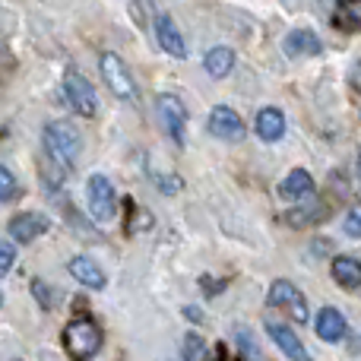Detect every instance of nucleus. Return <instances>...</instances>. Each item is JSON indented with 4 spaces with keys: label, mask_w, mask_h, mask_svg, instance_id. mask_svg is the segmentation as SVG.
<instances>
[{
    "label": "nucleus",
    "mask_w": 361,
    "mask_h": 361,
    "mask_svg": "<svg viewBox=\"0 0 361 361\" xmlns=\"http://www.w3.org/2000/svg\"><path fill=\"white\" fill-rule=\"evenodd\" d=\"M80 149H82V140L73 124H67V121H51V124L44 127V156H48L51 169H57L61 175H67V171L73 169V162L80 159Z\"/></svg>",
    "instance_id": "f257e3e1"
},
{
    "label": "nucleus",
    "mask_w": 361,
    "mask_h": 361,
    "mask_svg": "<svg viewBox=\"0 0 361 361\" xmlns=\"http://www.w3.org/2000/svg\"><path fill=\"white\" fill-rule=\"evenodd\" d=\"M156 35H159V44L162 51H169L171 57H187V42L180 35V29L175 25V19L169 13H159L156 16Z\"/></svg>",
    "instance_id": "9b49d317"
},
{
    "label": "nucleus",
    "mask_w": 361,
    "mask_h": 361,
    "mask_svg": "<svg viewBox=\"0 0 361 361\" xmlns=\"http://www.w3.org/2000/svg\"><path fill=\"white\" fill-rule=\"evenodd\" d=\"M333 279L343 288H361V260L355 257H336L333 260Z\"/></svg>",
    "instance_id": "f3484780"
},
{
    "label": "nucleus",
    "mask_w": 361,
    "mask_h": 361,
    "mask_svg": "<svg viewBox=\"0 0 361 361\" xmlns=\"http://www.w3.org/2000/svg\"><path fill=\"white\" fill-rule=\"evenodd\" d=\"M13 361H19V358H13Z\"/></svg>",
    "instance_id": "2f4dec72"
},
{
    "label": "nucleus",
    "mask_w": 361,
    "mask_h": 361,
    "mask_svg": "<svg viewBox=\"0 0 361 361\" xmlns=\"http://www.w3.org/2000/svg\"><path fill=\"white\" fill-rule=\"evenodd\" d=\"M349 86L355 89V92H361V61L352 67V73H349Z\"/></svg>",
    "instance_id": "bb28decb"
},
{
    "label": "nucleus",
    "mask_w": 361,
    "mask_h": 361,
    "mask_svg": "<svg viewBox=\"0 0 361 361\" xmlns=\"http://www.w3.org/2000/svg\"><path fill=\"white\" fill-rule=\"evenodd\" d=\"M279 193L286 200H298V203H305V200H311V193H314V178L307 175L305 169H295L292 175L279 184Z\"/></svg>",
    "instance_id": "dca6fc26"
},
{
    "label": "nucleus",
    "mask_w": 361,
    "mask_h": 361,
    "mask_svg": "<svg viewBox=\"0 0 361 361\" xmlns=\"http://www.w3.org/2000/svg\"><path fill=\"white\" fill-rule=\"evenodd\" d=\"M203 67L212 80H222V76H228L231 67H235V54H231V48H212L209 54H206Z\"/></svg>",
    "instance_id": "a211bd4d"
},
{
    "label": "nucleus",
    "mask_w": 361,
    "mask_h": 361,
    "mask_svg": "<svg viewBox=\"0 0 361 361\" xmlns=\"http://www.w3.org/2000/svg\"><path fill=\"white\" fill-rule=\"evenodd\" d=\"M358 175H361V165H358Z\"/></svg>",
    "instance_id": "c756f323"
},
{
    "label": "nucleus",
    "mask_w": 361,
    "mask_h": 361,
    "mask_svg": "<svg viewBox=\"0 0 361 361\" xmlns=\"http://www.w3.org/2000/svg\"><path fill=\"white\" fill-rule=\"evenodd\" d=\"M63 349L73 361H89L99 355L102 349V330L95 320L89 317H73L63 326Z\"/></svg>",
    "instance_id": "f03ea898"
},
{
    "label": "nucleus",
    "mask_w": 361,
    "mask_h": 361,
    "mask_svg": "<svg viewBox=\"0 0 361 361\" xmlns=\"http://www.w3.org/2000/svg\"><path fill=\"white\" fill-rule=\"evenodd\" d=\"M16 197H19L16 178L10 175V169H4V165H0V203H6V200H16Z\"/></svg>",
    "instance_id": "412c9836"
},
{
    "label": "nucleus",
    "mask_w": 361,
    "mask_h": 361,
    "mask_svg": "<svg viewBox=\"0 0 361 361\" xmlns=\"http://www.w3.org/2000/svg\"><path fill=\"white\" fill-rule=\"evenodd\" d=\"M345 235L361 238V206H352L349 216H345Z\"/></svg>",
    "instance_id": "393cba45"
},
{
    "label": "nucleus",
    "mask_w": 361,
    "mask_h": 361,
    "mask_svg": "<svg viewBox=\"0 0 361 361\" xmlns=\"http://www.w3.org/2000/svg\"><path fill=\"white\" fill-rule=\"evenodd\" d=\"M32 292L38 295V301H42L44 307H51V292H48V286H44V282H32Z\"/></svg>",
    "instance_id": "a878e982"
},
{
    "label": "nucleus",
    "mask_w": 361,
    "mask_h": 361,
    "mask_svg": "<svg viewBox=\"0 0 361 361\" xmlns=\"http://www.w3.org/2000/svg\"><path fill=\"white\" fill-rule=\"evenodd\" d=\"M16 263V247L10 241H0V276H6Z\"/></svg>",
    "instance_id": "b1692460"
},
{
    "label": "nucleus",
    "mask_w": 361,
    "mask_h": 361,
    "mask_svg": "<svg viewBox=\"0 0 361 361\" xmlns=\"http://www.w3.org/2000/svg\"><path fill=\"white\" fill-rule=\"evenodd\" d=\"M6 228H10V238L16 244H29V241H35L38 235L48 231V219L38 216V212H19V216L10 219Z\"/></svg>",
    "instance_id": "9d476101"
},
{
    "label": "nucleus",
    "mask_w": 361,
    "mask_h": 361,
    "mask_svg": "<svg viewBox=\"0 0 361 361\" xmlns=\"http://www.w3.org/2000/svg\"><path fill=\"white\" fill-rule=\"evenodd\" d=\"M267 333H269V339H273V343L282 349V355H286L288 361H311V355H307V349H305V343L298 339V333L288 330L286 324H276V320H269Z\"/></svg>",
    "instance_id": "1a4fd4ad"
},
{
    "label": "nucleus",
    "mask_w": 361,
    "mask_h": 361,
    "mask_svg": "<svg viewBox=\"0 0 361 361\" xmlns=\"http://www.w3.org/2000/svg\"><path fill=\"white\" fill-rule=\"evenodd\" d=\"M209 133L225 140V143H238V140L244 137V121L238 118V111H231V108L216 105L209 111Z\"/></svg>",
    "instance_id": "6e6552de"
},
{
    "label": "nucleus",
    "mask_w": 361,
    "mask_h": 361,
    "mask_svg": "<svg viewBox=\"0 0 361 361\" xmlns=\"http://www.w3.org/2000/svg\"><path fill=\"white\" fill-rule=\"evenodd\" d=\"M336 25L343 32L361 29V0H343L336 10Z\"/></svg>",
    "instance_id": "6ab92c4d"
},
{
    "label": "nucleus",
    "mask_w": 361,
    "mask_h": 361,
    "mask_svg": "<svg viewBox=\"0 0 361 361\" xmlns=\"http://www.w3.org/2000/svg\"><path fill=\"white\" fill-rule=\"evenodd\" d=\"M203 288L209 292V298H212V292H219V288H225V282H212L209 276H203Z\"/></svg>",
    "instance_id": "c85d7f7f"
},
{
    "label": "nucleus",
    "mask_w": 361,
    "mask_h": 361,
    "mask_svg": "<svg viewBox=\"0 0 361 361\" xmlns=\"http://www.w3.org/2000/svg\"><path fill=\"white\" fill-rule=\"evenodd\" d=\"M63 95H67L70 108H73L80 118H95V114H99V95H95L92 82H89L80 70L67 67V73H63Z\"/></svg>",
    "instance_id": "7ed1b4c3"
},
{
    "label": "nucleus",
    "mask_w": 361,
    "mask_h": 361,
    "mask_svg": "<svg viewBox=\"0 0 361 361\" xmlns=\"http://www.w3.org/2000/svg\"><path fill=\"white\" fill-rule=\"evenodd\" d=\"M203 352H206V343L197 333H190V336L184 339V361H203Z\"/></svg>",
    "instance_id": "5701e85b"
},
{
    "label": "nucleus",
    "mask_w": 361,
    "mask_h": 361,
    "mask_svg": "<svg viewBox=\"0 0 361 361\" xmlns=\"http://www.w3.org/2000/svg\"><path fill=\"white\" fill-rule=\"evenodd\" d=\"M235 339H238V349H241V355H244V358H247V361H260V349H257L254 336H250L247 330H238V333H235Z\"/></svg>",
    "instance_id": "4be33fe9"
},
{
    "label": "nucleus",
    "mask_w": 361,
    "mask_h": 361,
    "mask_svg": "<svg viewBox=\"0 0 361 361\" xmlns=\"http://www.w3.org/2000/svg\"><path fill=\"white\" fill-rule=\"evenodd\" d=\"M324 212H326V206L311 203V206H301V209L286 212V222H288V225H295V228H305V225H314L317 219H324Z\"/></svg>",
    "instance_id": "aec40b11"
},
{
    "label": "nucleus",
    "mask_w": 361,
    "mask_h": 361,
    "mask_svg": "<svg viewBox=\"0 0 361 361\" xmlns=\"http://www.w3.org/2000/svg\"><path fill=\"white\" fill-rule=\"evenodd\" d=\"M159 118H162V127L178 146H184V127H187V108L178 95H162L159 99Z\"/></svg>",
    "instance_id": "0eeeda50"
},
{
    "label": "nucleus",
    "mask_w": 361,
    "mask_h": 361,
    "mask_svg": "<svg viewBox=\"0 0 361 361\" xmlns=\"http://www.w3.org/2000/svg\"><path fill=\"white\" fill-rule=\"evenodd\" d=\"M314 333H317L324 343H339V339L345 336L343 314H339L336 307H324V311L317 314V320H314Z\"/></svg>",
    "instance_id": "4468645a"
},
{
    "label": "nucleus",
    "mask_w": 361,
    "mask_h": 361,
    "mask_svg": "<svg viewBox=\"0 0 361 361\" xmlns=\"http://www.w3.org/2000/svg\"><path fill=\"white\" fill-rule=\"evenodd\" d=\"M267 305L269 307H288V314H292L298 324H307V305L292 282H286V279L273 282V286H269V295H267Z\"/></svg>",
    "instance_id": "423d86ee"
},
{
    "label": "nucleus",
    "mask_w": 361,
    "mask_h": 361,
    "mask_svg": "<svg viewBox=\"0 0 361 361\" xmlns=\"http://www.w3.org/2000/svg\"><path fill=\"white\" fill-rule=\"evenodd\" d=\"M70 276H73L80 286H86V288H92V292H99V288H105V269L99 267V263L92 260V257H73L70 260Z\"/></svg>",
    "instance_id": "f8f14e48"
},
{
    "label": "nucleus",
    "mask_w": 361,
    "mask_h": 361,
    "mask_svg": "<svg viewBox=\"0 0 361 361\" xmlns=\"http://www.w3.org/2000/svg\"><path fill=\"white\" fill-rule=\"evenodd\" d=\"M282 133H286V114L279 108H263L257 114V137L276 143V140H282Z\"/></svg>",
    "instance_id": "2eb2a0df"
},
{
    "label": "nucleus",
    "mask_w": 361,
    "mask_h": 361,
    "mask_svg": "<svg viewBox=\"0 0 361 361\" xmlns=\"http://www.w3.org/2000/svg\"><path fill=\"white\" fill-rule=\"evenodd\" d=\"M184 317H190L193 320V324H203V311H200V307H184Z\"/></svg>",
    "instance_id": "cd10ccee"
},
{
    "label": "nucleus",
    "mask_w": 361,
    "mask_h": 361,
    "mask_svg": "<svg viewBox=\"0 0 361 361\" xmlns=\"http://www.w3.org/2000/svg\"><path fill=\"white\" fill-rule=\"evenodd\" d=\"M99 70H102L105 86L111 89L121 102H133V99H137V82H133L130 70H127V63L121 61L118 54L105 51V54H102V61H99Z\"/></svg>",
    "instance_id": "20e7f679"
},
{
    "label": "nucleus",
    "mask_w": 361,
    "mask_h": 361,
    "mask_svg": "<svg viewBox=\"0 0 361 361\" xmlns=\"http://www.w3.org/2000/svg\"><path fill=\"white\" fill-rule=\"evenodd\" d=\"M86 200H89V212L99 222H111L114 212H118V193H114V184L105 175H92L86 180Z\"/></svg>",
    "instance_id": "39448f33"
},
{
    "label": "nucleus",
    "mask_w": 361,
    "mask_h": 361,
    "mask_svg": "<svg viewBox=\"0 0 361 361\" xmlns=\"http://www.w3.org/2000/svg\"><path fill=\"white\" fill-rule=\"evenodd\" d=\"M324 51V42L311 29H295L286 35V54L288 57H314Z\"/></svg>",
    "instance_id": "ddd939ff"
},
{
    "label": "nucleus",
    "mask_w": 361,
    "mask_h": 361,
    "mask_svg": "<svg viewBox=\"0 0 361 361\" xmlns=\"http://www.w3.org/2000/svg\"><path fill=\"white\" fill-rule=\"evenodd\" d=\"M0 301H4V295H0Z\"/></svg>",
    "instance_id": "7c9ffc66"
}]
</instances>
